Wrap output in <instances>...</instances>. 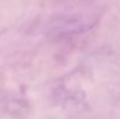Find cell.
Wrapping results in <instances>:
<instances>
[{"label": "cell", "mask_w": 120, "mask_h": 119, "mask_svg": "<svg viewBox=\"0 0 120 119\" xmlns=\"http://www.w3.org/2000/svg\"><path fill=\"white\" fill-rule=\"evenodd\" d=\"M94 22H91L83 18H65L57 21L52 27L62 33H79L87 31Z\"/></svg>", "instance_id": "6da1fadb"}]
</instances>
